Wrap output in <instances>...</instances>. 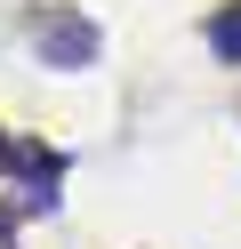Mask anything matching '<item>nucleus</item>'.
<instances>
[{
  "label": "nucleus",
  "mask_w": 241,
  "mask_h": 249,
  "mask_svg": "<svg viewBox=\"0 0 241 249\" xmlns=\"http://www.w3.org/2000/svg\"><path fill=\"white\" fill-rule=\"evenodd\" d=\"M24 40H32V56L56 65V72H80V65L105 56V24H96L89 8H73V0H40V8H24Z\"/></svg>",
  "instance_id": "nucleus-1"
},
{
  "label": "nucleus",
  "mask_w": 241,
  "mask_h": 249,
  "mask_svg": "<svg viewBox=\"0 0 241 249\" xmlns=\"http://www.w3.org/2000/svg\"><path fill=\"white\" fill-rule=\"evenodd\" d=\"M0 177H8V193H16V217H48L64 201V153H48L40 137L0 129Z\"/></svg>",
  "instance_id": "nucleus-2"
},
{
  "label": "nucleus",
  "mask_w": 241,
  "mask_h": 249,
  "mask_svg": "<svg viewBox=\"0 0 241 249\" xmlns=\"http://www.w3.org/2000/svg\"><path fill=\"white\" fill-rule=\"evenodd\" d=\"M201 40H209V56H217V65H233V72H241V0L209 8V17H201Z\"/></svg>",
  "instance_id": "nucleus-3"
}]
</instances>
